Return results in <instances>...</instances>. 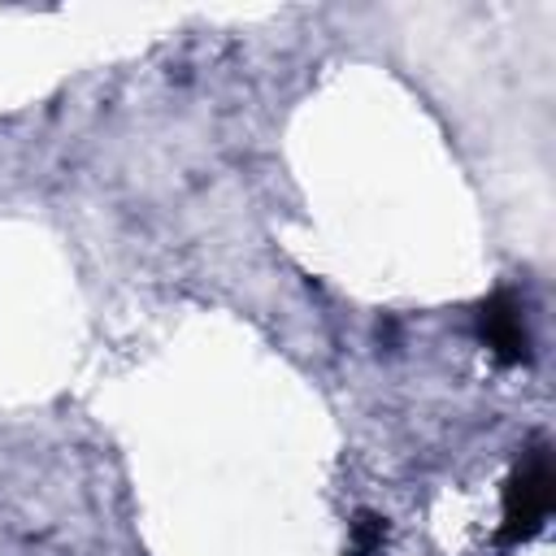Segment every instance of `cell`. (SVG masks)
Here are the masks:
<instances>
[{"label": "cell", "instance_id": "cell-2", "mask_svg": "<svg viewBox=\"0 0 556 556\" xmlns=\"http://www.w3.org/2000/svg\"><path fill=\"white\" fill-rule=\"evenodd\" d=\"M478 334H482L486 352L500 365H521L530 356V334H526V321H521V304L508 291H495L478 308Z\"/></svg>", "mask_w": 556, "mask_h": 556}, {"label": "cell", "instance_id": "cell-1", "mask_svg": "<svg viewBox=\"0 0 556 556\" xmlns=\"http://www.w3.org/2000/svg\"><path fill=\"white\" fill-rule=\"evenodd\" d=\"M552 465H547V452L534 447L526 456V465L508 478L504 486V526H500V539L504 543H526L530 534L543 530L547 513H552Z\"/></svg>", "mask_w": 556, "mask_h": 556}, {"label": "cell", "instance_id": "cell-3", "mask_svg": "<svg viewBox=\"0 0 556 556\" xmlns=\"http://www.w3.org/2000/svg\"><path fill=\"white\" fill-rule=\"evenodd\" d=\"M382 534H387V521L374 517V513H361L352 521V556H378Z\"/></svg>", "mask_w": 556, "mask_h": 556}]
</instances>
